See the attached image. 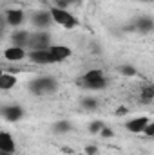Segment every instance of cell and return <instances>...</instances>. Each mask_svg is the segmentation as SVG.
<instances>
[{
	"label": "cell",
	"mask_w": 154,
	"mask_h": 155,
	"mask_svg": "<svg viewBox=\"0 0 154 155\" xmlns=\"http://www.w3.org/2000/svg\"><path fill=\"white\" fill-rule=\"evenodd\" d=\"M0 150L7 152V153H15L16 152V141L9 132L0 130Z\"/></svg>",
	"instance_id": "30bf717a"
},
{
	"label": "cell",
	"mask_w": 154,
	"mask_h": 155,
	"mask_svg": "<svg viewBox=\"0 0 154 155\" xmlns=\"http://www.w3.org/2000/svg\"><path fill=\"white\" fill-rule=\"evenodd\" d=\"M151 123V119L147 116H140V117H132L131 121L125 123V130L131 132V134H143L145 126Z\"/></svg>",
	"instance_id": "52a82bcc"
},
{
	"label": "cell",
	"mask_w": 154,
	"mask_h": 155,
	"mask_svg": "<svg viewBox=\"0 0 154 155\" xmlns=\"http://www.w3.org/2000/svg\"><path fill=\"white\" fill-rule=\"evenodd\" d=\"M105 74H103V71L102 69H91V71H87V72H83L82 78L78 79V83H87V81H98V79H103Z\"/></svg>",
	"instance_id": "9a60e30c"
},
{
	"label": "cell",
	"mask_w": 154,
	"mask_h": 155,
	"mask_svg": "<svg viewBox=\"0 0 154 155\" xmlns=\"http://www.w3.org/2000/svg\"><path fill=\"white\" fill-rule=\"evenodd\" d=\"M82 88L85 90H103L107 87V78L103 79H98V81H87V83H78Z\"/></svg>",
	"instance_id": "2e32d148"
},
{
	"label": "cell",
	"mask_w": 154,
	"mask_h": 155,
	"mask_svg": "<svg viewBox=\"0 0 154 155\" xmlns=\"http://www.w3.org/2000/svg\"><path fill=\"white\" fill-rule=\"evenodd\" d=\"M47 54L51 58V63H62L73 54V51L67 45H49L47 47Z\"/></svg>",
	"instance_id": "277c9868"
},
{
	"label": "cell",
	"mask_w": 154,
	"mask_h": 155,
	"mask_svg": "<svg viewBox=\"0 0 154 155\" xmlns=\"http://www.w3.org/2000/svg\"><path fill=\"white\" fill-rule=\"evenodd\" d=\"M9 38H11V43H13L15 47L26 49V47H27V40H29V33H27V31H15Z\"/></svg>",
	"instance_id": "5bb4252c"
},
{
	"label": "cell",
	"mask_w": 154,
	"mask_h": 155,
	"mask_svg": "<svg viewBox=\"0 0 154 155\" xmlns=\"http://www.w3.org/2000/svg\"><path fill=\"white\" fill-rule=\"evenodd\" d=\"M0 155H13V153H7V152H2V150H0Z\"/></svg>",
	"instance_id": "4316f807"
},
{
	"label": "cell",
	"mask_w": 154,
	"mask_h": 155,
	"mask_svg": "<svg viewBox=\"0 0 154 155\" xmlns=\"http://www.w3.org/2000/svg\"><path fill=\"white\" fill-rule=\"evenodd\" d=\"M51 45V36L45 31H37V33H29V40H27V47L31 51H40V49H47Z\"/></svg>",
	"instance_id": "3957f363"
},
{
	"label": "cell",
	"mask_w": 154,
	"mask_h": 155,
	"mask_svg": "<svg viewBox=\"0 0 154 155\" xmlns=\"http://www.w3.org/2000/svg\"><path fill=\"white\" fill-rule=\"evenodd\" d=\"M98 135H102L103 139H109V137H113V135H114V132H113L111 128H107V126H103V128L100 130V134H98Z\"/></svg>",
	"instance_id": "603a6c76"
},
{
	"label": "cell",
	"mask_w": 154,
	"mask_h": 155,
	"mask_svg": "<svg viewBox=\"0 0 154 155\" xmlns=\"http://www.w3.org/2000/svg\"><path fill=\"white\" fill-rule=\"evenodd\" d=\"M4 20H5V25L16 29L26 22V13L22 9H7L5 15H4Z\"/></svg>",
	"instance_id": "5b68a950"
},
{
	"label": "cell",
	"mask_w": 154,
	"mask_h": 155,
	"mask_svg": "<svg viewBox=\"0 0 154 155\" xmlns=\"http://www.w3.org/2000/svg\"><path fill=\"white\" fill-rule=\"evenodd\" d=\"M140 99L143 101V103H147V105H151L154 101V85H147V87H143V90L140 92Z\"/></svg>",
	"instance_id": "e0dca14e"
},
{
	"label": "cell",
	"mask_w": 154,
	"mask_h": 155,
	"mask_svg": "<svg viewBox=\"0 0 154 155\" xmlns=\"http://www.w3.org/2000/svg\"><path fill=\"white\" fill-rule=\"evenodd\" d=\"M143 134H145L147 137H152V135H154V123H152V121H151V123H149V124L145 126V130H143Z\"/></svg>",
	"instance_id": "cb8c5ba5"
},
{
	"label": "cell",
	"mask_w": 154,
	"mask_h": 155,
	"mask_svg": "<svg viewBox=\"0 0 154 155\" xmlns=\"http://www.w3.org/2000/svg\"><path fill=\"white\" fill-rule=\"evenodd\" d=\"M4 58H5L7 61L18 63V61L27 60V51H26V49H22V47H15V45H11V47L4 49Z\"/></svg>",
	"instance_id": "ba28073f"
},
{
	"label": "cell",
	"mask_w": 154,
	"mask_h": 155,
	"mask_svg": "<svg viewBox=\"0 0 154 155\" xmlns=\"http://www.w3.org/2000/svg\"><path fill=\"white\" fill-rule=\"evenodd\" d=\"M152 27H154V22H152L151 16H140L134 22V29L140 31V33H151Z\"/></svg>",
	"instance_id": "4fadbf2b"
},
{
	"label": "cell",
	"mask_w": 154,
	"mask_h": 155,
	"mask_svg": "<svg viewBox=\"0 0 154 155\" xmlns=\"http://www.w3.org/2000/svg\"><path fill=\"white\" fill-rule=\"evenodd\" d=\"M53 128H54V132H56V134H67V132H71V128H73V126H71V123H69V121H56Z\"/></svg>",
	"instance_id": "ac0fdd59"
},
{
	"label": "cell",
	"mask_w": 154,
	"mask_h": 155,
	"mask_svg": "<svg viewBox=\"0 0 154 155\" xmlns=\"http://www.w3.org/2000/svg\"><path fill=\"white\" fill-rule=\"evenodd\" d=\"M96 153H98V148H96L94 144L85 146V155H96Z\"/></svg>",
	"instance_id": "d4e9b609"
},
{
	"label": "cell",
	"mask_w": 154,
	"mask_h": 155,
	"mask_svg": "<svg viewBox=\"0 0 154 155\" xmlns=\"http://www.w3.org/2000/svg\"><path fill=\"white\" fill-rule=\"evenodd\" d=\"M138 2H147V0H138Z\"/></svg>",
	"instance_id": "83f0119b"
},
{
	"label": "cell",
	"mask_w": 154,
	"mask_h": 155,
	"mask_svg": "<svg viewBox=\"0 0 154 155\" xmlns=\"http://www.w3.org/2000/svg\"><path fill=\"white\" fill-rule=\"evenodd\" d=\"M16 83H18L16 74H11V72L0 69V90H11L16 87Z\"/></svg>",
	"instance_id": "7c38bea8"
},
{
	"label": "cell",
	"mask_w": 154,
	"mask_h": 155,
	"mask_svg": "<svg viewBox=\"0 0 154 155\" xmlns=\"http://www.w3.org/2000/svg\"><path fill=\"white\" fill-rule=\"evenodd\" d=\"M27 88L35 96H49L58 90V81L53 76H40L27 83Z\"/></svg>",
	"instance_id": "6da1fadb"
},
{
	"label": "cell",
	"mask_w": 154,
	"mask_h": 155,
	"mask_svg": "<svg viewBox=\"0 0 154 155\" xmlns=\"http://www.w3.org/2000/svg\"><path fill=\"white\" fill-rule=\"evenodd\" d=\"M82 107L93 110V108L98 107V99H96V97H83V99H82Z\"/></svg>",
	"instance_id": "ffe728a7"
},
{
	"label": "cell",
	"mask_w": 154,
	"mask_h": 155,
	"mask_svg": "<svg viewBox=\"0 0 154 155\" xmlns=\"http://www.w3.org/2000/svg\"><path fill=\"white\" fill-rule=\"evenodd\" d=\"M31 24L37 27V29H47L51 24H53V18L49 15V11H37L33 16H31Z\"/></svg>",
	"instance_id": "9c48e42d"
},
{
	"label": "cell",
	"mask_w": 154,
	"mask_h": 155,
	"mask_svg": "<svg viewBox=\"0 0 154 155\" xmlns=\"http://www.w3.org/2000/svg\"><path fill=\"white\" fill-rule=\"evenodd\" d=\"M105 124H103V121H93L91 124H89V132L93 134V135H98L100 134V130L103 128Z\"/></svg>",
	"instance_id": "44dd1931"
},
{
	"label": "cell",
	"mask_w": 154,
	"mask_h": 155,
	"mask_svg": "<svg viewBox=\"0 0 154 155\" xmlns=\"http://www.w3.org/2000/svg\"><path fill=\"white\" fill-rule=\"evenodd\" d=\"M27 60H31L37 65H53L51 58L47 54V49H40V51H29L27 52Z\"/></svg>",
	"instance_id": "8fae6325"
},
{
	"label": "cell",
	"mask_w": 154,
	"mask_h": 155,
	"mask_svg": "<svg viewBox=\"0 0 154 155\" xmlns=\"http://www.w3.org/2000/svg\"><path fill=\"white\" fill-rule=\"evenodd\" d=\"M49 15H51L53 22L58 24V25L64 27V29H76L78 25H80V20H78L73 13H69L67 9H62V7L53 5V7L49 9Z\"/></svg>",
	"instance_id": "7a4b0ae2"
},
{
	"label": "cell",
	"mask_w": 154,
	"mask_h": 155,
	"mask_svg": "<svg viewBox=\"0 0 154 155\" xmlns=\"http://www.w3.org/2000/svg\"><path fill=\"white\" fill-rule=\"evenodd\" d=\"M4 27H5V20H4V18L0 16V35L4 33Z\"/></svg>",
	"instance_id": "484cf974"
},
{
	"label": "cell",
	"mask_w": 154,
	"mask_h": 155,
	"mask_svg": "<svg viewBox=\"0 0 154 155\" xmlns=\"http://www.w3.org/2000/svg\"><path fill=\"white\" fill-rule=\"evenodd\" d=\"M0 116L9 123H16L24 117V108L20 105H7V107L0 108Z\"/></svg>",
	"instance_id": "8992f818"
},
{
	"label": "cell",
	"mask_w": 154,
	"mask_h": 155,
	"mask_svg": "<svg viewBox=\"0 0 154 155\" xmlns=\"http://www.w3.org/2000/svg\"><path fill=\"white\" fill-rule=\"evenodd\" d=\"M120 74L125 76V78H134L138 74V71H136L132 65H121V67H120Z\"/></svg>",
	"instance_id": "d6986e66"
},
{
	"label": "cell",
	"mask_w": 154,
	"mask_h": 155,
	"mask_svg": "<svg viewBox=\"0 0 154 155\" xmlns=\"http://www.w3.org/2000/svg\"><path fill=\"white\" fill-rule=\"evenodd\" d=\"M75 2H78V0H54L56 7H62V9H67V5H71Z\"/></svg>",
	"instance_id": "7402d4cb"
},
{
	"label": "cell",
	"mask_w": 154,
	"mask_h": 155,
	"mask_svg": "<svg viewBox=\"0 0 154 155\" xmlns=\"http://www.w3.org/2000/svg\"><path fill=\"white\" fill-rule=\"evenodd\" d=\"M76 155H85V153H76Z\"/></svg>",
	"instance_id": "f1b7e54d"
}]
</instances>
